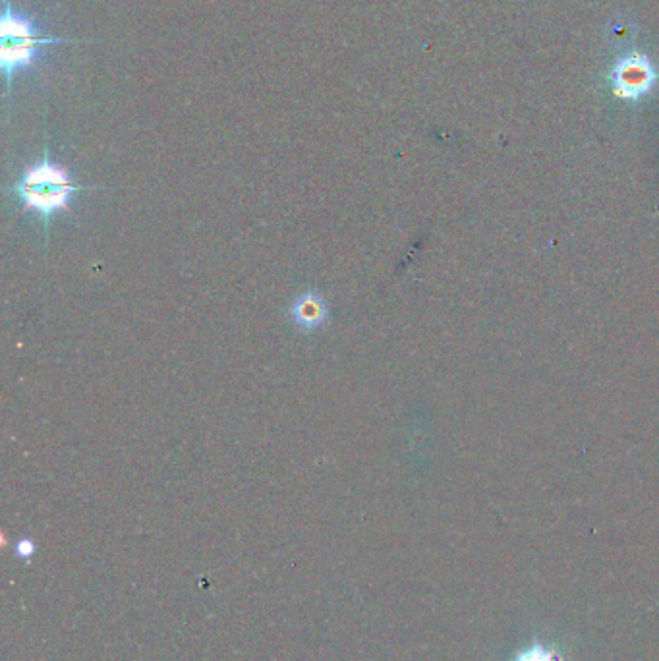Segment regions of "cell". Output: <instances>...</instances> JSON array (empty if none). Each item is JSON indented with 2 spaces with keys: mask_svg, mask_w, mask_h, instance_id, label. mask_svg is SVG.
Instances as JSON below:
<instances>
[{
  "mask_svg": "<svg viewBox=\"0 0 659 661\" xmlns=\"http://www.w3.org/2000/svg\"><path fill=\"white\" fill-rule=\"evenodd\" d=\"M72 43L64 37L41 35L35 18L14 8L12 0H4L0 18V68L6 91L10 93L16 74L31 68L49 47Z\"/></svg>",
  "mask_w": 659,
  "mask_h": 661,
  "instance_id": "obj_1",
  "label": "cell"
},
{
  "mask_svg": "<svg viewBox=\"0 0 659 661\" xmlns=\"http://www.w3.org/2000/svg\"><path fill=\"white\" fill-rule=\"evenodd\" d=\"M80 190L82 186L72 182L68 171L51 159L47 147L43 157L28 167L14 184L16 198L26 209L41 217L45 232L57 213L68 211Z\"/></svg>",
  "mask_w": 659,
  "mask_h": 661,
  "instance_id": "obj_2",
  "label": "cell"
},
{
  "mask_svg": "<svg viewBox=\"0 0 659 661\" xmlns=\"http://www.w3.org/2000/svg\"><path fill=\"white\" fill-rule=\"evenodd\" d=\"M654 70L644 58H629L615 70V89L623 97H638L654 84Z\"/></svg>",
  "mask_w": 659,
  "mask_h": 661,
  "instance_id": "obj_4",
  "label": "cell"
},
{
  "mask_svg": "<svg viewBox=\"0 0 659 661\" xmlns=\"http://www.w3.org/2000/svg\"><path fill=\"white\" fill-rule=\"evenodd\" d=\"M290 317H292L294 325L298 329L306 331V333L319 331L329 321L327 300L317 290H308V292L300 294L292 302V306H290Z\"/></svg>",
  "mask_w": 659,
  "mask_h": 661,
  "instance_id": "obj_3",
  "label": "cell"
},
{
  "mask_svg": "<svg viewBox=\"0 0 659 661\" xmlns=\"http://www.w3.org/2000/svg\"><path fill=\"white\" fill-rule=\"evenodd\" d=\"M513 661H563L557 650L545 646L542 642H534L528 648L520 650Z\"/></svg>",
  "mask_w": 659,
  "mask_h": 661,
  "instance_id": "obj_5",
  "label": "cell"
}]
</instances>
